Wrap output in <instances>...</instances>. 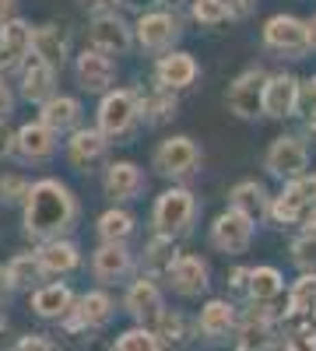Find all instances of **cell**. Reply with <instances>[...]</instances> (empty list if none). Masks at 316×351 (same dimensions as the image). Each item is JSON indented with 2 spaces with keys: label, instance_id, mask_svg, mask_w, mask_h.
Wrapping results in <instances>:
<instances>
[{
  "label": "cell",
  "instance_id": "6da1fadb",
  "mask_svg": "<svg viewBox=\"0 0 316 351\" xmlns=\"http://www.w3.org/2000/svg\"><path fill=\"white\" fill-rule=\"evenodd\" d=\"M25 215H21V225H25V236L36 239V243H46V239H60L67 232H74L77 218H81V204L77 197L71 193L67 183L53 180H36L32 190L25 197Z\"/></svg>",
  "mask_w": 316,
  "mask_h": 351
},
{
  "label": "cell",
  "instance_id": "7a4b0ae2",
  "mask_svg": "<svg viewBox=\"0 0 316 351\" xmlns=\"http://www.w3.org/2000/svg\"><path fill=\"white\" fill-rule=\"evenodd\" d=\"M145 120V106L134 88H109L99 102V127L109 134V141H123Z\"/></svg>",
  "mask_w": 316,
  "mask_h": 351
},
{
  "label": "cell",
  "instance_id": "3957f363",
  "mask_svg": "<svg viewBox=\"0 0 316 351\" xmlns=\"http://www.w3.org/2000/svg\"><path fill=\"white\" fill-rule=\"evenodd\" d=\"M193 221H197V197H193L186 186H176V183H172V186L155 200V208H151V225H155V232H162V236H172V239L186 236V232L193 228Z\"/></svg>",
  "mask_w": 316,
  "mask_h": 351
},
{
  "label": "cell",
  "instance_id": "277c9868",
  "mask_svg": "<svg viewBox=\"0 0 316 351\" xmlns=\"http://www.w3.org/2000/svg\"><path fill=\"white\" fill-rule=\"evenodd\" d=\"M151 169L162 176V180H172V183H186L200 172V148L197 141L186 137V134H176V137H165L155 155H151Z\"/></svg>",
  "mask_w": 316,
  "mask_h": 351
},
{
  "label": "cell",
  "instance_id": "5b68a950",
  "mask_svg": "<svg viewBox=\"0 0 316 351\" xmlns=\"http://www.w3.org/2000/svg\"><path fill=\"white\" fill-rule=\"evenodd\" d=\"M264 46L284 60H302V56L313 49L309 43V21L295 18V14H274L264 21Z\"/></svg>",
  "mask_w": 316,
  "mask_h": 351
},
{
  "label": "cell",
  "instance_id": "8992f818",
  "mask_svg": "<svg viewBox=\"0 0 316 351\" xmlns=\"http://www.w3.org/2000/svg\"><path fill=\"white\" fill-rule=\"evenodd\" d=\"M316 204V172L309 176H295L284 183V190L278 197H271V221L274 225H299L309 208Z\"/></svg>",
  "mask_w": 316,
  "mask_h": 351
},
{
  "label": "cell",
  "instance_id": "52a82bcc",
  "mask_svg": "<svg viewBox=\"0 0 316 351\" xmlns=\"http://www.w3.org/2000/svg\"><path fill=\"white\" fill-rule=\"evenodd\" d=\"M264 169L278 180H295V176H306L309 172V144L299 137V134H281L267 144L264 152Z\"/></svg>",
  "mask_w": 316,
  "mask_h": 351
},
{
  "label": "cell",
  "instance_id": "ba28073f",
  "mask_svg": "<svg viewBox=\"0 0 316 351\" xmlns=\"http://www.w3.org/2000/svg\"><path fill=\"white\" fill-rule=\"evenodd\" d=\"M267 71L264 67H246L232 84H228V112L239 116V120H256L264 116V84H267Z\"/></svg>",
  "mask_w": 316,
  "mask_h": 351
},
{
  "label": "cell",
  "instance_id": "9c48e42d",
  "mask_svg": "<svg viewBox=\"0 0 316 351\" xmlns=\"http://www.w3.org/2000/svg\"><path fill=\"white\" fill-rule=\"evenodd\" d=\"M253 232H256V221L246 211H239V208L228 204V211H221L211 221V246L221 250V253H228V256H239V253L250 250Z\"/></svg>",
  "mask_w": 316,
  "mask_h": 351
},
{
  "label": "cell",
  "instance_id": "30bf717a",
  "mask_svg": "<svg viewBox=\"0 0 316 351\" xmlns=\"http://www.w3.org/2000/svg\"><path fill=\"white\" fill-rule=\"evenodd\" d=\"M112 313H117V302L109 299V291H84V295L74 302V309L60 319V327L67 334H88V330H102Z\"/></svg>",
  "mask_w": 316,
  "mask_h": 351
},
{
  "label": "cell",
  "instance_id": "8fae6325",
  "mask_svg": "<svg viewBox=\"0 0 316 351\" xmlns=\"http://www.w3.org/2000/svg\"><path fill=\"white\" fill-rule=\"evenodd\" d=\"M134 36H137V46L145 49V53H165L180 43L183 36V25L176 14H169V11H145L137 18L134 25Z\"/></svg>",
  "mask_w": 316,
  "mask_h": 351
},
{
  "label": "cell",
  "instance_id": "7c38bea8",
  "mask_svg": "<svg viewBox=\"0 0 316 351\" xmlns=\"http://www.w3.org/2000/svg\"><path fill=\"white\" fill-rule=\"evenodd\" d=\"M32 36H36V28L18 14L0 21V77L21 71V64L32 56Z\"/></svg>",
  "mask_w": 316,
  "mask_h": 351
},
{
  "label": "cell",
  "instance_id": "4fadbf2b",
  "mask_svg": "<svg viewBox=\"0 0 316 351\" xmlns=\"http://www.w3.org/2000/svg\"><path fill=\"white\" fill-rule=\"evenodd\" d=\"M88 43L109 56H123L137 43V36H134V25H127V18H120L117 11H95L88 25Z\"/></svg>",
  "mask_w": 316,
  "mask_h": 351
},
{
  "label": "cell",
  "instance_id": "5bb4252c",
  "mask_svg": "<svg viewBox=\"0 0 316 351\" xmlns=\"http://www.w3.org/2000/svg\"><path fill=\"white\" fill-rule=\"evenodd\" d=\"M74 77L81 84V92L88 95H106L112 81H117V64H112V56L95 49V46H84L74 60Z\"/></svg>",
  "mask_w": 316,
  "mask_h": 351
},
{
  "label": "cell",
  "instance_id": "9a60e30c",
  "mask_svg": "<svg viewBox=\"0 0 316 351\" xmlns=\"http://www.w3.org/2000/svg\"><path fill=\"white\" fill-rule=\"evenodd\" d=\"M67 162L77 169V172H88V169H95L102 158H106V152H109V134L95 123V127H77V130H71L67 134Z\"/></svg>",
  "mask_w": 316,
  "mask_h": 351
},
{
  "label": "cell",
  "instance_id": "2e32d148",
  "mask_svg": "<svg viewBox=\"0 0 316 351\" xmlns=\"http://www.w3.org/2000/svg\"><path fill=\"white\" fill-rule=\"evenodd\" d=\"M302 102V81L295 74H271L264 84V116L267 120H289Z\"/></svg>",
  "mask_w": 316,
  "mask_h": 351
},
{
  "label": "cell",
  "instance_id": "e0dca14e",
  "mask_svg": "<svg viewBox=\"0 0 316 351\" xmlns=\"http://www.w3.org/2000/svg\"><path fill=\"white\" fill-rule=\"evenodd\" d=\"M123 309L134 316V324H151V319L165 309V299H162V288H158V278L141 271L130 285H127V295H123Z\"/></svg>",
  "mask_w": 316,
  "mask_h": 351
},
{
  "label": "cell",
  "instance_id": "ac0fdd59",
  "mask_svg": "<svg viewBox=\"0 0 316 351\" xmlns=\"http://www.w3.org/2000/svg\"><path fill=\"white\" fill-rule=\"evenodd\" d=\"M169 288L176 291V295L183 299H197V295H204L208 285H211V271H208V263L193 256V253H180L176 260H172V267L165 274Z\"/></svg>",
  "mask_w": 316,
  "mask_h": 351
},
{
  "label": "cell",
  "instance_id": "d6986e66",
  "mask_svg": "<svg viewBox=\"0 0 316 351\" xmlns=\"http://www.w3.org/2000/svg\"><path fill=\"white\" fill-rule=\"evenodd\" d=\"M56 137H60V134L49 130L42 120L18 127V134H14V155H18V162H25V165L49 162L56 155Z\"/></svg>",
  "mask_w": 316,
  "mask_h": 351
},
{
  "label": "cell",
  "instance_id": "ffe728a7",
  "mask_svg": "<svg viewBox=\"0 0 316 351\" xmlns=\"http://www.w3.org/2000/svg\"><path fill=\"white\" fill-rule=\"evenodd\" d=\"M145 172L134 162H109L106 165V176H102V193L112 200V204H127V200H137L145 193Z\"/></svg>",
  "mask_w": 316,
  "mask_h": 351
},
{
  "label": "cell",
  "instance_id": "44dd1931",
  "mask_svg": "<svg viewBox=\"0 0 316 351\" xmlns=\"http://www.w3.org/2000/svg\"><path fill=\"white\" fill-rule=\"evenodd\" d=\"M92 274L102 285H120L134 274V253L127 250V243H102L92 253Z\"/></svg>",
  "mask_w": 316,
  "mask_h": 351
},
{
  "label": "cell",
  "instance_id": "7402d4cb",
  "mask_svg": "<svg viewBox=\"0 0 316 351\" xmlns=\"http://www.w3.org/2000/svg\"><path fill=\"white\" fill-rule=\"evenodd\" d=\"M197 74H200L197 60L190 53H183V49H165L155 60V81L172 88V92H186V88H193Z\"/></svg>",
  "mask_w": 316,
  "mask_h": 351
},
{
  "label": "cell",
  "instance_id": "603a6c76",
  "mask_svg": "<svg viewBox=\"0 0 316 351\" xmlns=\"http://www.w3.org/2000/svg\"><path fill=\"white\" fill-rule=\"evenodd\" d=\"M21 99L25 102H36V106H42L46 99H53L56 95V67L53 64H46L42 56H28V60L21 64Z\"/></svg>",
  "mask_w": 316,
  "mask_h": 351
},
{
  "label": "cell",
  "instance_id": "cb8c5ba5",
  "mask_svg": "<svg viewBox=\"0 0 316 351\" xmlns=\"http://www.w3.org/2000/svg\"><path fill=\"white\" fill-rule=\"evenodd\" d=\"M74 291H71V285H64V281H53V285H39V288H32V299H28V306H32V313L39 316V319H60L74 309Z\"/></svg>",
  "mask_w": 316,
  "mask_h": 351
},
{
  "label": "cell",
  "instance_id": "d4e9b609",
  "mask_svg": "<svg viewBox=\"0 0 316 351\" xmlns=\"http://www.w3.org/2000/svg\"><path fill=\"white\" fill-rule=\"evenodd\" d=\"M239 327V309L225 299H211L200 306V316H197V334H204L208 341H221L228 334H236Z\"/></svg>",
  "mask_w": 316,
  "mask_h": 351
},
{
  "label": "cell",
  "instance_id": "484cf974",
  "mask_svg": "<svg viewBox=\"0 0 316 351\" xmlns=\"http://www.w3.org/2000/svg\"><path fill=\"white\" fill-rule=\"evenodd\" d=\"M36 256H39V263H42V274H46V278H64V274L77 271V263H81V250H77L67 236L39 243Z\"/></svg>",
  "mask_w": 316,
  "mask_h": 351
},
{
  "label": "cell",
  "instance_id": "4316f807",
  "mask_svg": "<svg viewBox=\"0 0 316 351\" xmlns=\"http://www.w3.org/2000/svg\"><path fill=\"white\" fill-rule=\"evenodd\" d=\"M81 112L84 109H81V102L74 95H60V92H56L53 99H46L39 106V120L49 130H56V134H71V130L81 127Z\"/></svg>",
  "mask_w": 316,
  "mask_h": 351
},
{
  "label": "cell",
  "instance_id": "83f0119b",
  "mask_svg": "<svg viewBox=\"0 0 316 351\" xmlns=\"http://www.w3.org/2000/svg\"><path fill=\"white\" fill-rule=\"evenodd\" d=\"M32 53H36V56H42L46 64H53L56 71H64L67 56H71V39H67L64 28H60V25H53V21L36 25V36H32Z\"/></svg>",
  "mask_w": 316,
  "mask_h": 351
},
{
  "label": "cell",
  "instance_id": "f1b7e54d",
  "mask_svg": "<svg viewBox=\"0 0 316 351\" xmlns=\"http://www.w3.org/2000/svg\"><path fill=\"white\" fill-rule=\"evenodd\" d=\"M274 319H264V316H253V313H243L239 316V327H236V348L239 351H264V348H281V341H274Z\"/></svg>",
  "mask_w": 316,
  "mask_h": 351
},
{
  "label": "cell",
  "instance_id": "f546056e",
  "mask_svg": "<svg viewBox=\"0 0 316 351\" xmlns=\"http://www.w3.org/2000/svg\"><path fill=\"white\" fill-rule=\"evenodd\" d=\"M228 204H232V208H239V211H246L253 221L271 218V193L264 190V183H256V180L236 183L232 190H228Z\"/></svg>",
  "mask_w": 316,
  "mask_h": 351
},
{
  "label": "cell",
  "instance_id": "4dcf8cb0",
  "mask_svg": "<svg viewBox=\"0 0 316 351\" xmlns=\"http://www.w3.org/2000/svg\"><path fill=\"white\" fill-rule=\"evenodd\" d=\"M141 106H145V123L165 127V123H172L180 116V92H172V88L155 81V88L141 99Z\"/></svg>",
  "mask_w": 316,
  "mask_h": 351
},
{
  "label": "cell",
  "instance_id": "1f68e13d",
  "mask_svg": "<svg viewBox=\"0 0 316 351\" xmlns=\"http://www.w3.org/2000/svg\"><path fill=\"white\" fill-rule=\"evenodd\" d=\"M176 256H180V253H176V239L155 232V239H151L148 250H145V263H141V271L151 274V278H158V281H165V274H169V267H172V260H176Z\"/></svg>",
  "mask_w": 316,
  "mask_h": 351
},
{
  "label": "cell",
  "instance_id": "d6a6232c",
  "mask_svg": "<svg viewBox=\"0 0 316 351\" xmlns=\"http://www.w3.org/2000/svg\"><path fill=\"white\" fill-rule=\"evenodd\" d=\"M284 291V278L278 267H271V263H260V267H253L250 274V302H278Z\"/></svg>",
  "mask_w": 316,
  "mask_h": 351
},
{
  "label": "cell",
  "instance_id": "836d02e7",
  "mask_svg": "<svg viewBox=\"0 0 316 351\" xmlns=\"http://www.w3.org/2000/svg\"><path fill=\"white\" fill-rule=\"evenodd\" d=\"M134 228H137V218L127 211V208H109L102 218H99V225H95V232H99V239L102 243H127L130 236H134Z\"/></svg>",
  "mask_w": 316,
  "mask_h": 351
},
{
  "label": "cell",
  "instance_id": "e575fe53",
  "mask_svg": "<svg viewBox=\"0 0 316 351\" xmlns=\"http://www.w3.org/2000/svg\"><path fill=\"white\" fill-rule=\"evenodd\" d=\"M8 278L14 285V291H25V288H36V281H42V263L36 253H18L8 260Z\"/></svg>",
  "mask_w": 316,
  "mask_h": 351
},
{
  "label": "cell",
  "instance_id": "d590c367",
  "mask_svg": "<svg viewBox=\"0 0 316 351\" xmlns=\"http://www.w3.org/2000/svg\"><path fill=\"white\" fill-rule=\"evenodd\" d=\"M148 327L155 330V337L162 341V348H172V344H180V341L186 337V324H183V316H180V313H172V309H162Z\"/></svg>",
  "mask_w": 316,
  "mask_h": 351
},
{
  "label": "cell",
  "instance_id": "8d00e7d4",
  "mask_svg": "<svg viewBox=\"0 0 316 351\" xmlns=\"http://www.w3.org/2000/svg\"><path fill=\"white\" fill-rule=\"evenodd\" d=\"M316 309V271H302L299 281L289 288V313H309Z\"/></svg>",
  "mask_w": 316,
  "mask_h": 351
},
{
  "label": "cell",
  "instance_id": "74e56055",
  "mask_svg": "<svg viewBox=\"0 0 316 351\" xmlns=\"http://www.w3.org/2000/svg\"><path fill=\"white\" fill-rule=\"evenodd\" d=\"M112 348H117V351H158V348H162V341L155 337V330H151V327L137 324V327L123 330L117 341H112Z\"/></svg>",
  "mask_w": 316,
  "mask_h": 351
},
{
  "label": "cell",
  "instance_id": "f35d334b",
  "mask_svg": "<svg viewBox=\"0 0 316 351\" xmlns=\"http://www.w3.org/2000/svg\"><path fill=\"white\" fill-rule=\"evenodd\" d=\"M28 190H32V183H28L21 172H4V176H0V204H4V208L25 204Z\"/></svg>",
  "mask_w": 316,
  "mask_h": 351
},
{
  "label": "cell",
  "instance_id": "ab89813d",
  "mask_svg": "<svg viewBox=\"0 0 316 351\" xmlns=\"http://www.w3.org/2000/svg\"><path fill=\"white\" fill-rule=\"evenodd\" d=\"M190 18L200 28H218L221 21H228V11L218 4V0H190Z\"/></svg>",
  "mask_w": 316,
  "mask_h": 351
},
{
  "label": "cell",
  "instance_id": "60d3db41",
  "mask_svg": "<svg viewBox=\"0 0 316 351\" xmlns=\"http://www.w3.org/2000/svg\"><path fill=\"white\" fill-rule=\"evenodd\" d=\"M292 263L299 271H316V236H309V232H302L299 239H292Z\"/></svg>",
  "mask_w": 316,
  "mask_h": 351
},
{
  "label": "cell",
  "instance_id": "b9f144b4",
  "mask_svg": "<svg viewBox=\"0 0 316 351\" xmlns=\"http://www.w3.org/2000/svg\"><path fill=\"white\" fill-rule=\"evenodd\" d=\"M14 348H18V351H32V348H36V351H53L56 344H53L46 334H25V337L14 341Z\"/></svg>",
  "mask_w": 316,
  "mask_h": 351
},
{
  "label": "cell",
  "instance_id": "7bdbcfd3",
  "mask_svg": "<svg viewBox=\"0 0 316 351\" xmlns=\"http://www.w3.org/2000/svg\"><path fill=\"white\" fill-rule=\"evenodd\" d=\"M218 4L228 11V21H239V18H246L256 8V0H218Z\"/></svg>",
  "mask_w": 316,
  "mask_h": 351
},
{
  "label": "cell",
  "instance_id": "ee69618b",
  "mask_svg": "<svg viewBox=\"0 0 316 351\" xmlns=\"http://www.w3.org/2000/svg\"><path fill=\"white\" fill-rule=\"evenodd\" d=\"M250 274H253V267H236L232 274H228V288L246 295V291H250Z\"/></svg>",
  "mask_w": 316,
  "mask_h": 351
},
{
  "label": "cell",
  "instance_id": "f6af8a7d",
  "mask_svg": "<svg viewBox=\"0 0 316 351\" xmlns=\"http://www.w3.org/2000/svg\"><path fill=\"white\" fill-rule=\"evenodd\" d=\"M11 112H14V95H11V88L4 84V77H0V120H8Z\"/></svg>",
  "mask_w": 316,
  "mask_h": 351
},
{
  "label": "cell",
  "instance_id": "bcb514c9",
  "mask_svg": "<svg viewBox=\"0 0 316 351\" xmlns=\"http://www.w3.org/2000/svg\"><path fill=\"white\" fill-rule=\"evenodd\" d=\"M14 155V134L8 130V120H0V158Z\"/></svg>",
  "mask_w": 316,
  "mask_h": 351
},
{
  "label": "cell",
  "instance_id": "7dc6e473",
  "mask_svg": "<svg viewBox=\"0 0 316 351\" xmlns=\"http://www.w3.org/2000/svg\"><path fill=\"white\" fill-rule=\"evenodd\" d=\"M162 0H120V8H127V11H137V14H145V11H151V8H158Z\"/></svg>",
  "mask_w": 316,
  "mask_h": 351
},
{
  "label": "cell",
  "instance_id": "c3c4849f",
  "mask_svg": "<svg viewBox=\"0 0 316 351\" xmlns=\"http://www.w3.org/2000/svg\"><path fill=\"white\" fill-rule=\"evenodd\" d=\"M11 291H14V285H11V278H8V267H0V306L11 299Z\"/></svg>",
  "mask_w": 316,
  "mask_h": 351
},
{
  "label": "cell",
  "instance_id": "681fc988",
  "mask_svg": "<svg viewBox=\"0 0 316 351\" xmlns=\"http://www.w3.org/2000/svg\"><path fill=\"white\" fill-rule=\"evenodd\" d=\"M81 4L92 8V11H112V8L120 4V0H81Z\"/></svg>",
  "mask_w": 316,
  "mask_h": 351
},
{
  "label": "cell",
  "instance_id": "f907efd6",
  "mask_svg": "<svg viewBox=\"0 0 316 351\" xmlns=\"http://www.w3.org/2000/svg\"><path fill=\"white\" fill-rule=\"evenodd\" d=\"M302 228L309 232V236H316V204H313V208H309V215L302 218Z\"/></svg>",
  "mask_w": 316,
  "mask_h": 351
},
{
  "label": "cell",
  "instance_id": "816d5d0a",
  "mask_svg": "<svg viewBox=\"0 0 316 351\" xmlns=\"http://www.w3.org/2000/svg\"><path fill=\"white\" fill-rule=\"evenodd\" d=\"M14 4H18V0H0V21H8L14 14Z\"/></svg>",
  "mask_w": 316,
  "mask_h": 351
},
{
  "label": "cell",
  "instance_id": "f5cc1de1",
  "mask_svg": "<svg viewBox=\"0 0 316 351\" xmlns=\"http://www.w3.org/2000/svg\"><path fill=\"white\" fill-rule=\"evenodd\" d=\"M306 95H309V99H313V106H316V77H309V81H306Z\"/></svg>",
  "mask_w": 316,
  "mask_h": 351
},
{
  "label": "cell",
  "instance_id": "db71d44e",
  "mask_svg": "<svg viewBox=\"0 0 316 351\" xmlns=\"http://www.w3.org/2000/svg\"><path fill=\"white\" fill-rule=\"evenodd\" d=\"M306 127H309V134H313V137H316V106H313V109H309V120H306Z\"/></svg>",
  "mask_w": 316,
  "mask_h": 351
},
{
  "label": "cell",
  "instance_id": "11a10c76",
  "mask_svg": "<svg viewBox=\"0 0 316 351\" xmlns=\"http://www.w3.org/2000/svg\"><path fill=\"white\" fill-rule=\"evenodd\" d=\"M309 43H313V49H316V14L309 18Z\"/></svg>",
  "mask_w": 316,
  "mask_h": 351
},
{
  "label": "cell",
  "instance_id": "9f6ffc18",
  "mask_svg": "<svg viewBox=\"0 0 316 351\" xmlns=\"http://www.w3.org/2000/svg\"><path fill=\"white\" fill-rule=\"evenodd\" d=\"M4 330H8V313L0 309V334H4Z\"/></svg>",
  "mask_w": 316,
  "mask_h": 351
}]
</instances>
